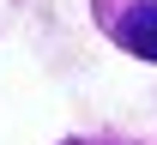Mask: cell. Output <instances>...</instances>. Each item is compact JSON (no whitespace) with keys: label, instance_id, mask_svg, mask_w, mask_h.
<instances>
[{"label":"cell","instance_id":"cell-2","mask_svg":"<svg viewBox=\"0 0 157 145\" xmlns=\"http://www.w3.org/2000/svg\"><path fill=\"white\" fill-rule=\"evenodd\" d=\"M60 145H133V139H115V133H103V139H97V133H78V139H60Z\"/></svg>","mask_w":157,"mask_h":145},{"label":"cell","instance_id":"cell-1","mask_svg":"<svg viewBox=\"0 0 157 145\" xmlns=\"http://www.w3.org/2000/svg\"><path fill=\"white\" fill-rule=\"evenodd\" d=\"M91 18L121 55L157 67V0H91Z\"/></svg>","mask_w":157,"mask_h":145}]
</instances>
